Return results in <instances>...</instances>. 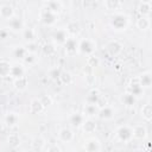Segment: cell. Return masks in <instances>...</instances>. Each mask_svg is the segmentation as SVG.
Returning a JSON list of instances; mask_svg holds the SVG:
<instances>
[{"mask_svg":"<svg viewBox=\"0 0 152 152\" xmlns=\"http://www.w3.org/2000/svg\"><path fill=\"white\" fill-rule=\"evenodd\" d=\"M129 24V19L126 14L121 13V12H116L112 15L110 18V26L116 30V31H124L127 28Z\"/></svg>","mask_w":152,"mask_h":152,"instance_id":"cell-1","label":"cell"},{"mask_svg":"<svg viewBox=\"0 0 152 152\" xmlns=\"http://www.w3.org/2000/svg\"><path fill=\"white\" fill-rule=\"evenodd\" d=\"M40 20L45 25H53L57 21V13L50 11L46 7H43L40 11Z\"/></svg>","mask_w":152,"mask_h":152,"instance_id":"cell-2","label":"cell"},{"mask_svg":"<svg viewBox=\"0 0 152 152\" xmlns=\"http://www.w3.org/2000/svg\"><path fill=\"white\" fill-rule=\"evenodd\" d=\"M116 137L119 140L124 141V142H127V141H131L133 139V133H132V127L129 126H120L118 129H116Z\"/></svg>","mask_w":152,"mask_h":152,"instance_id":"cell-3","label":"cell"},{"mask_svg":"<svg viewBox=\"0 0 152 152\" xmlns=\"http://www.w3.org/2000/svg\"><path fill=\"white\" fill-rule=\"evenodd\" d=\"M94 49H95V44L88 38L82 39V40L78 42V51L82 52V53L90 55V53L94 52Z\"/></svg>","mask_w":152,"mask_h":152,"instance_id":"cell-4","label":"cell"},{"mask_svg":"<svg viewBox=\"0 0 152 152\" xmlns=\"http://www.w3.org/2000/svg\"><path fill=\"white\" fill-rule=\"evenodd\" d=\"M25 25H24V21H23V19L21 18H19V17H13V18H11L10 20H8V28L11 30V31H14V32H19V31H23L25 27H24Z\"/></svg>","mask_w":152,"mask_h":152,"instance_id":"cell-5","label":"cell"},{"mask_svg":"<svg viewBox=\"0 0 152 152\" xmlns=\"http://www.w3.org/2000/svg\"><path fill=\"white\" fill-rule=\"evenodd\" d=\"M68 38H69V34L65 31V28H57L52 33V39L57 44H64Z\"/></svg>","mask_w":152,"mask_h":152,"instance_id":"cell-6","label":"cell"},{"mask_svg":"<svg viewBox=\"0 0 152 152\" xmlns=\"http://www.w3.org/2000/svg\"><path fill=\"white\" fill-rule=\"evenodd\" d=\"M0 17L2 19L10 20L11 18L14 17V8L10 4H4L0 6Z\"/></svg>","mask_w":152,"mask_h":152,"instance_id":"cell-7","label":"cell"},{"mask_svg":"<svg viewBox=\"0 0 152 152\" xmlns=\"http://www.w3.org/2000/svg\"><path fill=\"white\" fill-rule=\"evenodd\" d=\"M152 10V1L147 0V1H140L139 6H138V11L142 17H150Z\"/></svg>","mask_w":152,"mask_h":152,"instance_id":"cell-8","label":"cell"},{"mask_svg":"<svg viewBox=\"0 0 152 152\" xmlns=\"http://www.w3.org/2000/svg\"><path fill=\"white\" fill-rule=\"evenodd\" d=\"M63 45L65 48V51L68 53H70V55L71 53H75L76 51H78V42L75 38H72V37H69Z\"/></svg>","mask_w":152,"mask_h":152,"instance_id":"cell-9","label":"cell"},{"mask_svg":"<svg viewBox=\"0 0 152 152\" xmlns=\"http://www.w3.org/2000/svg\"><path fill=\"white\" fill-rule=\"evenodd\" d=\"M84 150L87 152H99L100 151V141L95 138H90L84 144Z\"/></svg>","mask_w":152,"mask_h":152,"instance_id":"cell-10","label":"cell"},{"mask_svg":"<svg viewBox=\"0 0 152 152\" xmlns=\"http://www.w3.org/2000/svg\"><path fill=\"white\" fill-rule=\"evenodd\" d=\"M97 115L103 119V120H109L114 116V109L110 107V106H104V107H101L99 108V113Z\"/></svg>","mask_w":152,"mask_h":152,"instance_id":"cell-11","label":"cell"},{"mask_svg":"<svg viewBox=\"0 0 152 152\" xmlns=\"http://www.w3.org/2000/svg\"><path fill=\"white\" fill-rule=\"evenodd\" d=\"M132 133H133V138L144 139L147 135V129L144 125H135L134 127H132Z\"/></svg>","mask_w":152,"mask_h":152,"instance_id":"cell-12","label":"cell"},{"mask_svg":"<svg viewBox=\"0 0 152 152\" xmlns=\"http://www.w3.org/2000/svg\"><path fill=\"white\" fill-rule=\"evenodd\" d=\"M24 74H25V69L23 66V64H13L11 66V76L14 77L15 80L17 78H20V77H24Z\"/></svg>","mask_w":152,"mask_h":152,"instance_id":"cell-13","label":"cell"},{"mask_svg":"<svg viewBox=\"0 0 152 152\" xmlns=\"http://www.w3.org/2000/svg\"><path fill=\"white\" fill-rule=\"evenodd\" d=\"M128 93H131L133 96H135V97H139L140 95H142L144 94V88L139 84V82H138V78L134 81V82H132L131 84H129V91Z\"/></svg>","mask_w":152,"mask_h":152,"instance_id":"cell-14","label":"cell"},{"mask_svg":"<svg viewBox=\"0 0 152 152\" xmlns=\"http://www.w3.org/2000/svg\"><path fill=\"white\" fill-rule=\"evenodd\" d=\"M138 82L139 84L142 87V88H148L152 83V76H151V72H144L140 77H138Z\"/></svg>","mask_w":152,"mask_h":152,"instance_id":"cell-15","label":"cell"},{"mask_svg":"<svg viewBox=\"0 0 152 152\" xmlns=\"http://www.w3.org/2000/svg\"><path fill=\"white\" fill-rule=\"evenodd\" d=\"M58 137H59V139H61L62 141L69 142V141L72 140L74 133H72V131H71L70 128H62V129L59 131V133H58Z\"/></svg>","mask_w":152,"mask_h":152,"instance_id":"cell-16","label":"cell"},{"mask_svg":"<svg viewBox=\"0 0 152 152\" xmlns=\"http://www.w3.org/2000/svg\"><path fill=\"white\" fill-rule=\"evenodd\" d=\"M69 121H70V124H71L74 127H80V126L84 122V116H83L81 113H74V114L70 115Z\"/></svg>","mask_w":152,"mask_h":152,"instance_id":"cell-17","label":"cell"},{"mask_svg":"<svg viewBox=\"0 0 152 152\" xmlns=\"http://www.w3.org/2000/svg\"><path fill=\"white\" fill-rule=\"evenodd\" d=\"M137 26L138 28H140L141 31H145L147 28H150L151 26V20H150V17H142L140 15L137 20Z\"/></svg>","mask_w":152,"mask_h":152,"instance_id":"cell-18","label":"cell"},{"mask_svg":"<svg viewBox=\"0 0 152 152\" xmlns=\"http://www.w3.org/2000/svg\"><path fill=\"white\" fill-rule=\"evenodd\" d=\"M121 48H122L121 44L119 42H116V40H113V42L108 43V45H107V50L112 56H116L121 51Z\"/></svg>","mask_w":152,"mask_h":152,"instance_id":"cell-19","label":"cell"},{"mask_svg":"<svg viewBox=\"0 0 152 152\" xmlns=\"http://www.w3.org/2000/svg\"><path fill=\"white\" fill-rule=\"evenodd\" d=\"M18 121H19V116H18L17 113L11 112V113H7V114L5 115V122H6V125L10 126V127L15 126V125L18 124Z\"/></svg>","mask_w":152,"mask_h":152,"instance_id":"cell-20","label":"cell"},{"mask_svg":"<svg viewBox=\"0 0 152 152\" xmlns=\"http://www.w3.org/2000/svg\"><path fill=\"white\" fill-rule=\"evenodd\" d=\"M11 64L7 61H0V76L1 77H7L11 76Z\"/></svg>","mask_w":152,"mask_h":152,"instance_id":"cell-21","label":"cell"},{"mask_svg":"<svg viewBox=\"0 0 152 152\" xmlns=\"http://www.w3.org/2000/svg\"><path fill=\"white\" fill-rule=\"evenodd\" d=\"M43 5H44V7L49 8L50 11H52L55 13H58L62 10V6H63V4L61 1H45Z\"/></svg>","mask_w":152,"mask_h":152,"instance_id":"cell-22","label":"cell"},{"mask_svg":"<svg viewBox=\"0 0 152 152\" xmlns=\"http://www.w3.org/2000/svg\"><path fill=\"white\" fill-rule=\"evenodd\" d=\"M121 101H122V103L126 104L127 107H131V106H134V104H135V102H137V97L133 96L131 93L127 91V93H125V94L122 95Z\"/></svg>","mask_w":152,"mask_h":152,"instance_id":"cell-23","label":"cell"},{"mask_svg":"<svg viewBox=\"0 0 152 152\" xmlns=\"http://www.w3.org/2000/svg\"><path fill=\"white\" fill-rule=\"evenodd\" d=\"M97 113H99V107H97V104L87 103V104L84 106V115L91 118V116L97 115Z\"/></svg>","mask_w":152,"mask_h":152,"instance_id":"cell-24","label":"cell"},{"mask_svg":"<svg viewBox=\"0 0 152 152\" xmlns=\"http://www.w3.org/2000/svg\"><path fill=\"white\" fill-rule=\"evenodd\" d=\"M23 37L25 38V40H27L28 43H33L34 38H36V32L33 28L31 27H26L23 30Z\"/></svg>","mask_w":152,"mask_h":152,"instance_id":"cell-25","label":"cell"},{"mask_svg":"<svg viewBox=\"0 0 152 152\" xmlns=\"http://www.w3.org/2000/svg\"><path fill=\"white\" fill-rule=\"evenodd\" d=\"M141 116L146 121H151V119H152V106L150 103H146V104L142 106V108H141Z\"/></svg>","mask_w":152,"mask_h":152,"instance_id":"cell-26","label":"cell"},{"mask_svg":"<svg viewBox=\"0 0 152 152\" xmlns=\"http://www.w3.org/2000/svg\"><path fill=\"white\" fill-rule=\"evenodd\" d=\"M27 50H26V48H24V46H17V48H14V50H13V55H14V57L15 58H19V59H25V57L27 56Z\"/></svg>","mask_w":152,"mask_h":152,"instance_id":"cell-27","label":"cell"},{"mask_svg":"<svg viewBox=\"0 0 152 152\" xmlns=\"http://www.w3.org/2000/svg\"><path fill=\"white\" fill-rule=\"evenodd\" d=\"M30 109L32 113L37 114V113H40L43 109H44V106L42 104V102L38 100V99H34L31 101V104H30Z\"/></svg>","mask_w":152,"mask_h":152,"instance_id":"cell-28","label":"cell"},{"mask_svg":"<svg viewBox=\"0 0 152 152\" xmlns=\"http://www.w3.org/2000/svg\"><path fill=\"white\" fill-rule=\"evenodd\" d=\"M99 100H100V95L97 90H91L87 96V103H90V104H97Z\"/></svg>","mask_w":152,"mask_h":152,"instance_id":"cell-29","label":"cell"},{"mask_svg":"<svg viewBox=\"0 0 152 152\" xmlns=\"http://www.w3.org/2000/svg\"><path fill=\"white\" fill-rule=\"evenodd\" d=\"M103 5L107 10H118L121 6V2L118 0H106L103 2Z\"/></svg>","mask_w":152,"mask_h":152,"instance_id":"cell-30","label":"cell"},{"mask_svg":"<svg viewBox=\"0 0 152 152\" xmlns=\"http://www.w3.org/2000/svg\"><path fill=\"white\" fill-rule=\"evenodd\" d=\"M78 30H80V26H78V24L76 21L69 23L68 26H66V28H65V31L68 32V34H76L78 32Z\"/></svg>","mask_w":152,"mask_h":152,"instance_id":"cell-31","label":"cell"},{"mask_svg":"<svg viewBox=\"0 0 152 152\" xmlns=\"http://www.w3.org/2000/svg\"><path fill=\"white\" fill-rule=\"evenodd\" d=\"M82 125H83L84 132H87V133H91V132H94L96 129V124L94 121H91V120H87Z\"/></svg>","mask_w":152,"mask_h":152,"instance_id":"cell-32","label":"cell"},{"mask_svg":"<svg viewBox=\"0 0 152 152\" xmlns=\"http://www.w3.org/2000/svg\"><path fill=\"white\" fill-rule=\"evenodd\" d=\"M14 84H15V87H17L19 90H23V89H25L26 86H27V80H26L25 76H24V77H20V78H17V80L14 81Z\"/></svg>","mask_w":152,"mask_h":152,"instance_id":"cell-33","label":"cell"},{"mask_svg":"<svg viewBox=\"0 0 152 152\" xmlns=\"http://www.w3.org/2000/svg\"><path fill=\"white\" fill-rule=\"evenodd\" d=\"M59 80H61L63 83L69 84V83L71 82V76H70V74H69V72L62 71V72H61V76H59Z\"/></svg>","mask_w":152,"mask_h":152,"instance_id":"cell-34","label":"cell"},{"mask_svg":"<svg viewBox=\"0 0 152 152\" xmlns=\"http://www.w3.org/2000/svg\"><path fill=\"white\" fill-rule=\"evenodd\" d=\"M61 70L58 69V68H53V69H51L50 70V72H49V75H50V77L51 78H53V80H59V76H61Z\"/></svg>","mask_w":152,"mask_h":152,"instance_id":"cell-35","label":"cell"},{"mask_svg":"<svg viewBox=\"0 0 152 152\" xmlns=\"http://www.w3.org/2000/svg\"><path fill=\"white\" fill-rule=\"evenodd\" d=\"M97 64H99V58H97V57L90 56V57L88 58V65H89V66L94 68V66H97Z\"/></svg>","mask_w":152,"mask_h":152,"instance_id":"cell-36","label":"cell"},{"mask_svg":"<svg viewBox=\"0 0 152 152\" xmlns=\"http://www.w3.org/2000/svg\"><path fill=\"white\" fill-rule=\"evenodd\" d=\"M8 34H10V31L7 28H0V40H5L8 38Z\"/></svg>","mask_w":152,"mask_h":152,"instance_id":"cell-37","label":"cell"},{"mask_svg":"<svg viewBox=\"0 0 152 152\" xmlns=\"http://www.w3.org/2000/svg\"><path fill=\"white\" fill-rule=\"evenodd\" d=\"M24 62H25V63H28V64H32V63L34 62V56H33L32 53H27V56L25 57Z\"/></svg>","mask_w":152,"mask_h":152,"instance_id":"cell-38","label":"cell"},{"mask_svg":"<svg viewBox=\"0 0 152 152\" xmlns=\"http://www.w3.org/2000/svg\"><path fill=\"white\" fill-rule=\"evenodd\" d=\"M50 152H59V148L56 146V145H52L50 147Z\"/></svg>","mask_w":152,"mask_h":152,"instance_id":"cell-39","label":"cell"}]
</instances>
